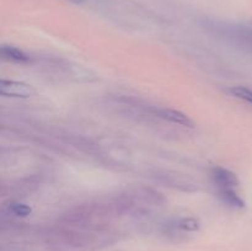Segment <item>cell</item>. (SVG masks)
Returning <instances> with one entry per match:
<instances>
[{
    "mask_svg": "<svg viewBox=\"0 0 252 251\" xmlns=\"http://www.w3.org/2000/svg\"><path fill=\"white\" fill-rule=\"evenodd\" d=\"M5 209L7 211V213L19 217V218H25V217H29L32 213L31 207L17 201H10L9 203L5 204Z\"/></svg>",
    "mask_w": 252,
    "mask_h": 251,
    "instance_id": "obj_8",
    "label": "cell"
},
{
    "mask_svg": "<svg viewBox=\"0 0 252 251\" xmlns=\"http://www.w3.org/2000/svg\"><path fill=\"white\" fill-rule=\"evenodd\" d=\"M228 91L234 97L240 98L252 105V89L245 88V86H231Z\"/></svg>",
    "mask_w": 252,
    "mask_h": 251,
    "instance_id": "obj_9",
    "label": "cell"
},
{
    "mask_svg": "<svg viewBox=\"0 0 252 251\" xmlns=\"http://www.w3.org/2000/svg\"><path fill=\"white\" fill-rule=\"evenodd\" d=\"M0 57L4 61L11 62L15 64H29L31 63V57L25 53L19 47L12 44H1L0 47Z\"/></svg>",
    "mask_w": 252,
    "mask_h": 251,
    "instance_id": "obj_6",
    "label": "cell"
},
{
    "mask_svg": "<svg viewBox=\"0 0 252 251\" xmlns=\"http://www.w3.org/2000/svg\"><path fill=\"white\" fill-rule=\"evenodd\" d=\"M211 180L217 189L238 188L240 181L235 172L223 166H214L211 170Z\"/></svg>",
    "mask_w": 252,
    "mask_h": 251,
    "instance_id": "obj_4",
    "label": "cell"
},
{
    "mask_svg": "<svg viewBox=\"0 0 252 251\" xmlns=\"http://www.w3.org/2000/svg\"><path fill=\"white\" fill-rule=\"evenodd\" d=\"M199 228L201 223L193 217H180V218L171 219L169 223L165 224V231L169 234L194 233L198 231Z\"/></svg>",
    "mask_w": 252,
    "mask_h": 251,
    "instance_id": "obj_5",
    "label": "cell"
},
{
    "mask_svg": "<svg viewBox=\"0 0 252 251\" xmlns=\"http://www.w3.org/2000/svg\"><path fill=\"white\" fill-rule=\"evenodd\" d=\"M0 94L5 97L29 98L36 95V89L25 81L1 79L0 80Z\"/></svg>",
    "mask_w": 252,
    "mask_h": 251,
    "instance_id": "obj_2",
    "label": "cell"
},
{
    "mask_svg": "<svg viewBox=\"0 0 252 251\" xmlns=\"http://www.w3.org/2000/svg\"><path fill=\"white\" fill-rule=\"evenodd\" d=\"M112 202L118 213L147 216L153 209L161 208L166 199L152 187L138 186L120 192Z\"/></svg>",
    "mask_w": 252,
    "mask_h": 251,
    "instance_id": "obj_1",
    "label": "cell"
},
{
    "mask_svg": "<svg viewBox=\"0 0 252 251\" xmlns=\"http://www.w3.org/2000/svg\"><path fill=\"white\" fill-rule=\"evenodd\" d=\"M217 196L219 201L225 206L230 207L233 209H243L245 208V201L243 197L238 193L236 188H225L217 189Z\"/></svg>",
    "mask_w": 252,
    "mask_h": 251,
    "instance_id": "obj_7",
    "label": "cell"
},
{
    "mask_svg": "<svg viewBox=\"0 0 252 251\" xmlns=\"http://www.w3.org/2000/svg\"><path fill=\"white\" fill-rule=\"evenodd\" d=\"M150 112L153 113V116H155V117L160 118V120L162 121H166V122L179 125L185 128L194 127V122L186 115V113L181 112V111L179 110H175V108L153 107L152 110H150Z\"/></svg>",
    "mask_w": 252,
    "mask_h": 251,
    "instance_id": "obj_3",
    "label": "cell"
},
{
    "mask_svg": "<svg viewBox=\"0 0 252 251\" xmlns=\"http://www.w3.org/2000/svg\"><path fill=\"white\" fill-rule=\"evenodd\" d=\"M70 2H74V4H83L85 0H69Z\"/></svg>",
    "mask_w": 252,
    "mask_h": 251,
    "instance_id": "obj_10",
    "label": "cell"
}]
</instances>
